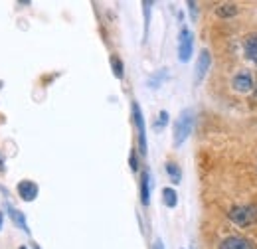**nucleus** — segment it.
Returning a JSON list of instances; mask_svg holds the SVG:
<instances>
[{
	"label": "nucleus",
	"instance_id": "1",
	"mask_svg": "<svg viewBox=\"0 0 257 249\" xmlns=\"http://www.w3.org/2000/svg\"><path fill=\"white\" fill-rule=\"evenodd\" d=\"M194 129V111L192 109H184L180 113V117L174 123V149H180L186 139L190 137Z\"/></svg>",
	"mask_w": 257,
	"mask_h": 249
},
{
	"label": "nucleus",
	"instance_id": "2",
	"mask_svg": "<svg viewBox=\"0 0 257 249\" xmlns=\"http://www.w3.org/2000/svg\"><path fill=\"white\" fill-rule=\"evenodd\" d=\"M229 219L239 225V227H245V225H251L257 221V206H233L229 212H227Z\"/></svg>",
	"mask_w": 257,
	"mask_h": 249
},
{
	"label": "nucleus",
	"instance_id": "3",
	"mask_svg": "<svg viewBox=\"0 0 257 249\" xmlns=\"http://www.w3.org/2000/svg\"><path fill=\"white\" fill-rule=\"evenodd\" d=\"M192 52H194V36H192V32H190V28L182 26L180 36H178V60H180L182 63L190 62Z\"/></svg>",
	"mask_w": 257,
	"mask_h": 249
},
{
	"label": "nucleus",
	"instance_id": "4",
	"mask_svg": "<svg viewBox=\"0 0 257 249\" xmlns=\"http://www.w3.org/2000/svg\"><path fill=\"white\" fill-rule=\"evenodd\" d=\"M133 121H135L137 133H139V151L145 156L147 155V127H145V117H143L141 105L137 101H133Z\"/></svg>",
	"mask_w": 257,
	"mask_h": 249
},
{
	"label": "nucleus",
	"instance_id": "5",
	"mask_svg": "<svg viewBox=\"0 0 257 249\" xmlns=\"http://www.w3.org/2000/svg\"><path fill=\"white\" fill-rule=\"evenodd\" d=\"M231 87H233L237 93H249V91H253V89H255V81H253L251 71L241 69L239 73H235L233 79H231Z\"/></svg>",
	"mask_w": 257,
	"mask_h": 249
},
{
	"label": "nucleus",
	"instance_id": "6",
	"mask_svg": "<svg viewBox=\"0 0 257 249\" xmlns=\"http://www.w3.org/2000/svg\"><path fill=\"white\" fill-rule=\"evenodd\" d=\"M210 65H212V56H210V52H208V50H202L200 56H198V62H196V73H194L196 85H200V83L204 81V77H206Z\"/></svg>",
	"mask_w": 257,
	"mask_h": 249
},
{
	"label": "nucleus",
	"instance_id": "7",
	"mask_svg": "<svg viewBox=\"0 0 257 249\" xmlns=\"http://www.w3.org/2000/svg\"><path fill=\"white\" fill-rule=\"evenodd\" d=\"M16 190H18L20 200H24V202H34V200L38 198V194H40V188H38V184L32 182V180H22V182L16 186Z\"/></svg>",
	"mask_w": 257,
	"mask_h": 249
},
{
	"label": "nucleus",
	"instance_id": "8",
	"mask_svg": "<svg viewBox=\"0 0 257 249\" xmlns=\"http://www.w3.org/2000/svg\"><path fill=\"white\" fill-rule=\"evenodd\" d=\"M220 249H255V247H253V243L247 237L229 235V237H225L224 241L220 243Z\"/></svg>",
	"mask_w": 257,
	"mask_h": 249
},
{
	"label": "nucleus",
	"instance_id": "9",
	"mask_svg": "<svg viewBox=\"0 0 257 249\" xmlns=\"http://www.w3.org/2000/svg\"><path fill=\"white\" fill-rule=\"evenodd\" d=\"M6 214H8V216H10V219L16 223V227H20L24 233H30V227H28L26 216H24L20 210H16L12 204H6Z\"/></svg>",
	"mask_w": 257,
	"mask_h": 249
},
{
	"label": "nucleus",
	"instance_id": "10",
	"mask_svg": "<svg viewBox=\"0 0 257 249\" xmlns=\"http://www.w3.org/2000/svg\"><path fill=\"white\" fill-rule=\"evenodd\" d=\"M243 50H245V58L257 65V32L245 36V40H243Z\"/></svg>",
	"mask_w": 257,
	"mask_h": 249
},
{
	"label": "nucleus",
	"instance_id": "11",
	"mask_svg": "<svg viewBox=\"0 0 257 249\" xmlns=\"http://www.w3.org/2000/svg\"><path fill=\"white\" fill-rule=\"evenodd\" d=\"M141 202H143V206H149V202H151V174H149V170L141 172Z\"/></svg>",
	"mask_w": 257,
	"mask_h": 249
},
{
	"label": "nucleus",
	"instance_id": "12",
	"mask_svg": "<svg viewBox=\"0 0 257 249\" xmlns=\"http://www.w3.org/2000/svg\"><path fill=\"white\" fill-rule=\"evenodd\" d=\"M164 168H166V174H168V178L172 180V184H180V180H182V170H180V166H178L176 162L168 160Z\"/></svg>",
	"mask_w": 257,
	"mask_h": 249
},
{
	"label": "nucleus",
	"instance_id": "13",
	"mask_svg": "<svg viewBox=\"0 0 257 249\" xmlns=\"http://www.w3.org/2000/svg\"><path fill=\"white\" fill-rule=\"evenodd\" d=\"M237 4H233V2H224V4H220L218 8H216V14L220 16V18H233L235 14H237Z\"/></svg>",
	"mask_w": 257,
	"mask_h": 249
},
{
	"label": "nucleus",
	"instance_id": "14",
	"mask_svg": "<svg viewBox=\"0 0 257 249\" xmlns=\"http://www.w3.org/2000/svg\"><path fill=\"white\" fill-rule=\"evenodd\" d=\"M162 204H164L166 208H176V204H178V194H176L174 188H164V190H162Z\"/></svg>",
	"mask_w": 257,
	"mask_h": 249
},
{
	"label": "nucleus",
	"instance_id": "15",
	"mask_svg": "<svg viewBox=\"0 0 257 249\" xmlns=\"http://www.w3.org/2000/svg\"><path fill=\"white\" fill-rule=\"evenodd\" d=\"M111 67H113V73H115V77L117 79H123V75H125V67H123V62H121V58H117V56H111Z\"/></svg>",
	"mask_w": 257,
	"mask_h": 249
},
{
	"label": "nucleus",
	"instance_id": "16",
	"mask_svg": "<svg viewBox=\"0 0 257 249\" xmlns=\"http://www.w3.org/2000/svg\"><path fill=\"white\" fill-rule=\"evenodd\" d=\"M168 123V113L166 111H161L159 113V119H157V123H155V131H162L164 127Z\"/></svg>",
	"mask_w": 257,
	"mask_h": 249
},
{
	"label": "nucleus",
	"instance_id": "17",
	"mask_svg": "<svg viewBox=\"0 0 257 249\" xmlns=\"http://www.w3.org/2000/svg\"><path fill=\"white\" fill-rule=\"evenodd\" d=\"M164 77H166V69H162V71H159L155 77H151V79H149V85H151L153 89H157L159 83H161V79H164Z\"/></svg>",
	"mask_w": 257,
	"mask_h": 249
},
{
	"label": "nucleus",
	"instance_id": "18",
	"mask_svg": "<svg viewBox=\"0 0 257 249\" xmlns=\"http://www.w3.org/2000/svg\"><path fill=\"white\" fill-rule=\"evenodd\" d=\"M143 6H145V36H147V32H149V20H151V6H153V2H143Z\"/></svg>",
	"mask_w": 257,
	"mask_h": 249
},
{
	"label": "nucleus",
	"instance_id": "19",
	"mask_svg": "<svg viewBox=\"0 0 257 249\" xmlns=\"http://www.w3.org/2000/svg\"><path fill=\"white\" fill-rule=\"evenodd\" d=\"M128 162H131V170H133V172H137V170H139V164H137V153H135V151H131V158H128Z\"/></svg>",
	"mask_w": 257,
	"mask_h": 249
},
{
	"label": "nucleus",
	"instance_id": "20",
	"mask_svg": "<svg viewBox=\"0 0 257 249\" xmlns=\"http://www.w3.org/2000/svg\"><path fill=\"white\" fill-rule=\"evenodd\" d=\"M188 8H190V12H192V18H196V14H198V8H196V2H188Z\"/></svg>",
	"mask_w": 257,
	"mask_h": 249
},
{
	"label": "nucleus",
	"instance_id": "21",
	"mask_svg": "<svg viewBox=\"0 0 257 249\" xmlns=\"http://www.w3.org/2000/svg\"><path fill=\"white\" fill-rule=\"evenodd\" d=\"M153 249H164V243H162V239H157V241H155V245H153Z\"/></svg>",
	"mask_w": 257,
	"mask_h": 249
},
{
	"label": "nucleus",
	"instance_id": "22",
	"mask_svg": "<svg viewBox=\"0 0 257 249\" xmlns=\"http://www.w3.org/2000/svg\"><path fill=\"white\" fill-rule=\"evenodd\" d=\"M0 172H4V162H2V158H0Z\"/></svg>",
	"mask_w": 257,
	"mask_h": 249
},
{
	"label": "nucleus",
	"instance_id": "23",
	"mask_svg": "<svg viewBox=\"0 0 257 249\" xmlns=\"http://www.w3.org/2000/svg\"><path fill=\"white\" fill-rule=\"evenodd\" d=\"M2 219H4V216H2V212H0V229H2Z\"/></svg>",
	"mask_w": 257,
	"mask_h": 249
},
{
	"label": "nucleus",
	"instance_id": "24",
	"mask_svg": "<svg viewBox=\"0 0 257 249\" xmlns=\"http://www.w3.org/2000/svg\"><path fill=\"white\" fill-rule=\"evenodd\" d=\"M34 249H42V247H40V245H38V243H34Z\"/></svg>",
	"mask_w": 257,
	"mask_h": 249
},
{
	"label": "nucleus",
	"instance_id": "25",
	"mask_svg": "<svg viewBox=\"0 0 257 249\" xmlns=\"http://www.w3.org/2000/svg\"><path fill=\"white\" fill-rule=\"evenodd\" d=\"M18 249H28V247H24V245H20V247H18Z\"/></svg>",
	"mask_w": 257,
	"mask_h": 249
},
{
	"label": "nucleus",
	"instance_id": "26",
	"mask_svg": "<svg viewBox=\"0 0 257 249\" xmlns=\"http://www.w3.org/2000/svg\"><path fill=\"white\" fill-rule=\"evenodd\" d=\"M255 93H257V89H255Z\"/></svg>",
	"mask_w": 257,
	"mask_h": 249
}]
</instances>
